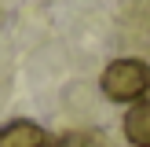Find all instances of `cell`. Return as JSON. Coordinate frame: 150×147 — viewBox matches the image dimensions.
Here are the masks:
<instances>
[{
    "label": "cell",
    "mask_w": 150,
    "mask_h": 147,
    "mask_svg": "<svg viewBox=\"0 0 150 147\" xmlns=\"http://www.w3.org/2000/svg\"><path fill=\"white\" fill-rule=\"evenodd\" d=\"M125 136L136 147H150V99H139L125 114Z\"/></svg>",
    "instance_id": "obj_3"
},
{
    "label": "cell",
    "mask_w": 150,
    "mask_h": 147,
    "mask_svg": "<svg viewBox=\"0 0 150 147\" xmlns=\"http://www.w3.org/2000/svg\"><path fill=\"white\" fill-rule=\"evenodd\" d=\"M0 147H55V143L33 121H7L0 125Z\"/></svg>",
    "instance_id": "obj_2"
},
{
    "label": "cell",
    "mask_w": 150,
    "mask_h": 147,
    "mask_svg": "<svg viewBox=\"0 0 150 147\" xmlns=\"http://www.w3.org/2000/svg\"><path fill=\"white\" fill-rule=\"evenodd\" d=\"M103 92L114 103H139L150 92V66L143 59H114L103 70Z\"/></svg>",
    "instance_id": "obj_1"
},
{
    "label": "cell",
    "mask_w": 150,
    "mask_h": 147,
    "mask_svg": "<svg viewBox=\"0 0 150 147\" xmlns=\"http://www.w3.org/2000/svg\"><path fill=\"white\" fill-rule=\"evenodd\" d=\"M55 147H106V140L99 136V132H70V136L62 140V143Z\"/></svg>",
    "instance_id": "obj_4"
}]
</instances>
